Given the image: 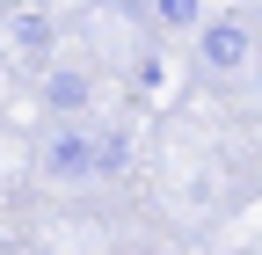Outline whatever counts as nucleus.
<instances>
[{
	"label": "nucleus",
	"instance_id": "3",
	"mask_svg": "<svg viewBox=\"0 0 262 255\" xmlns=\"http://www.w3.org/2000/svg\"><path fill=\"white\" fill-rule=\"evenodd\" d=\"M8 44H15V58L37 66V58L51 51V22H44L37 8H15V15H8Z\"/></svg>",
	"mask_w": 262,
	"mask_h": 255
},
{
	"label": "nucleus",
	"instance_id": "4",
	"mask_svg": "<svg viewBox=\"0 0 262 255\" xmlns=\"http://www.w3.org/2000/svg\"><path fill=\"white\" fill-rule=\"evenodd\" d=\"M44 102H51V110H80V102H88V73H51V80H44Z\"/></svg>",
	"mask_w": 262,
	"mask_h": 255
},
{
	"label": "nucleus",
	"instance_id": "2",
	"mask_svg": "<svg viewBox=\"0 0 262 255\" xmlns=\"http://www.w3.org/2000/svg\"><path fill=\"white\" fill-rule=\"evenodd\" d=\"M241 58H248V29H241L233 15H219V22L204 29V66H211V73H233Z\"/></svg>",
	"mask_w": 262,
	"mask_h": 255
},
{
	"label": "nucleus",
	"instance_id": "6",
	"mask_svg": "<svg viewBox=\"0 0 262 255\" xmlns=\"http://www.w3.org/2000/svg\"><path fill=\"white\" fill-rule=\"evenodd\" d=\"M153 15L168 22V29H189L196 22V0H153Z\"/></svg>",
	"mask_w": 262,
	"mask_h": 255
},
{
	"label": "nucleus",
	"instance_id": "5",
	"mask_svg": "<svg viewBox=\"0 0 262 255\" xmlns=\"http://www.w3.org/2000/svg\"><path fill=\"white\" fill-rule=\"evenodd\" d=\"M124 153H131L124 132H102V139H95V175H117V168H124Z\"/></svg>",
	"mask_w": 262,
	"mask_h": 255
},
{
	"label": "nucleus",
	"instance_id": "1",
	"mask_svg": "<svg viewBox=\"0 0 262 255\" xmlns=\"http://www.w3.org/2000/svg\"><path fill=\"white\" fill-rule=\"evenodd\" d=\"M44 168H51L58 182L95 175V139H88V132H73V124H66V132H51V139H44Z\"/></svg>",
	"mask_w": 262,
	"mask_h": 255
}]
</instances>
